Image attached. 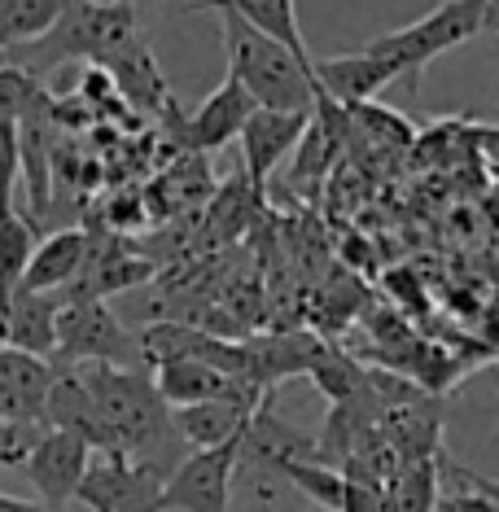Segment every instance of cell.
<instances>
[{"instance_id": "cell-1", "label": "cell", "mask_w": 499, "mask_h": 512, "mask_svg": "<svg viewBox=\"0 0 499 512\" xmlns=\"http://www.w3.org/2000/svg\"><path fill=\"white\" fill-rule=\"evenodd\" d=\"M88 394L97 399V412L106 421L114 451L136 464H149L167 477L189 456L171 407L154 386V372L145 368H114V364H75Z\"/></svg>"}, {"instance_id": "cell-2", "label": "cell", "mask_w": 499, "mask_h": 512, "mask_svg": "<svg viewBox=\"0 0 499 512\" xmlns=\"http://www.w3.org/2000/svg\"><path fill=\"white\" fill-rule=\"evenodd\" d=\"M219 14V31H224V53H228V75L254 97L259 110H316V75L303 66L285 44L254 31L246 18H237L224 5H211Z\"/></svg>"}, {"instance_id": "cell-3", "label": "cell", "mask_w": 499, "mask_h": 512, "mask_svg": "<svg viewBox=\"0 0 499 512\" xmlns=\"http://www.w3.org/2000/svg\"><path fill=\"white\" fill-rule=\"evenodd\" d=\"M136 36H141V27H136V5H127V0H75L40 40L22 44V49H9V66H18V71H27V75H44L62 62L97 66Z\"/></svg>"}, {"instance_id": "cell-4", "label": "cell", "mask_w": 499, "mask_h": 512, "mask_svg": "<svg viewBox=\"0 0 499 512\" xmlns=\"http://www.w3.org/2000/svg\"><path fill=\"white\" fill-rule=\"evenodd\" d=\"M491 5L495 0H443L438 9H429L425 18L408 22L399 31H386L368 44V53L390 57L399 66V75H408V84H421V71L434 57H443L460 44H469L473 36H482L491 27Z\"/></svg>"}, {"instance_id": "cell-5", "label": "cell", "mask_w": 499, "mask_h": 512, "mask_svg": "<svg viewBox=\"0 0 499 512\" xmlns=\"http://www.w3.org/2000/svg\"><path fill=\"white\" fill-rule=\"evenodd\" d=\"M57 355L66 364H114V368H141V337L123 329L106 302L92 298H62L57 311Z\"/></svg>"}, {"instance_id": "cell-6", "label": "cell", "mask_w": 499, "mask_h": 512, "mask_svg": "<svg viewBox=\"0 0 499 512\" xmlns=\"http://www.w3.org/2000/svg\"><path fill=\"white\" fill-rule=\"evenodd\" d=\"M241 438L224 447L189 451L162 482V512H228L232 482H237Z\"/></svg>"}, {"instance_id": "cell-7", "label": "cell", "mask_w": 499, "mask_h": 512, "mask_svg": "<svg viewBox=\"0 0 499 512\" xmlns=\"http://www.w3.org/2000/svg\"><path fill=\"white\" fill-rule=\"evenodd\" d=\"M162 482L149 464H136L127 456H97L88 464L75 499L92 512H162Z\"/></svg>"}, {"instance_id": "cell-8", "label": "cell", "mask_w": 499, "mask_h": 512, "mask_svg": "<svg viewBox=\"0 0 499 512\" xmlns=\"http://www.w3.org/2000/svg\"><path fill=\"white\" fill-rule=\"evenodd\" d=\"M316 110H254L250 123L241 127V162H246V184L254 197H263L272 171L294 154L303 141L307 123Z\"/></svg>"}, {"instance_id": "cell-9", "label": "cell", "mask_w": 499, "mask_h": 512, "mask_svg": "<svg viewBox=\"0 0 499 512\" xmlns=\"http://www.w3.org/2000/svg\"><path fill=\"white\" fill-rule=\"evenodd\" d=\"M88 464H92V447L84 438L66 434V429H44L22 469H27L31 486H36L40 504L49 512H62L75 499Z\"/></svg>"}, {"instance_id": "cell-10", "label": "cell", "mask_w": 499, "mask_h": 512, "mask_svg": "<svg viewBox=\"0 0 499 512\" xmlns=\"http://www.w3.org/2000/svg\"><path fill=\"white\" fill-rule=\"evenodd\" d=\"M259 110L254 106V97L246 88L237 84L232 75H224V84H219L211 97L197 106L189 119H180V149H189V154H211V149H224L228 141H237L241 127L250 123V114Z\"/></svg>"}, {"instance_id": "cell-11", "label": "cell", "mask_w": 499, "mask_h": 512, "mask_svg": "<svg viewBox=\"0 0 499 512\" xmlns=\"http://www.w3.org/2000/svg\"><path fill=\"white\" fill-rule=\"evenodd\" d=\"M263 399H268L263 390H237V394L206 399V403H193V407H171V421H176L189 451L224 447V442H237L241 434H246L250 416L259 412Z\"/></svg>"}, {"instance_id": "cell-12", "label": "cell", "mask_w": 499, "mask_h": 512, "mask_svg": "<svg viewBox=\"0 0 499 512\" xmlns=\"http://www.w3.org/2000/svg\"><path fill=\"white\" fill-rule=\"evenodd\" d=\"M311 75H316V88L333 101V106L359 110V106H368L386 84L399 79V66H394L390 57H377V53L364 49V53L324 57V62L311 66Z\"/></svg>"}, {"instance_id": "cell-13", "label": "cell", "mask_w": 499, "mask_h": 512, "mask_svg": "<svg viewBox=\"0 0 499 512\" xmlns=\"http://www.w3.org/2000/svg\"><path fill=\"white\" fill-rule=\"evenodd\" d=\"M44 429H66V434L84 438L92 451L114 456V438H110L106 421H101L97 399L88 394V386H84V377H79L75 364L57 368V381H53L49 399H44Z\"/></svg>"}, {"instance_id": "cell-14", "label": "cell", "mask_w": 499, "mask_h": 512, "mask_svg": "<svg viewBox=\"0 0 499 512\" xmlns=\"http://www.w3.org/2000/svg\"><path fill=\"white\" fill-rule=\"evenodd\" d=\"M97 66L110 75L114 92H119L132 110H141V114H167L171 110V88L158 71L154 49H149L141 36L127 40L123 49H114L106 62H97Z\"/></svg>"}, {"instance_id": "cell-15", "label": "cell", "mask_w": 499, "mask_h": 512, "mask_svg": "<svg viewBox=\"0 0 499 512\" xmlns=\"http://www.w3.org/2000/svg\"><path fill=\"white\" fill-rule=\"evenodd\" d=\"M57 311H62V298L57 294H27V289H18L5 311V324H0V346L53 359L57 355Z\"/></svg>"}, {"instance_id": "cell-16", "label": "cell", "mask_w": 499, "mask_h": 512, "mask_svg": "<svg viewBox=\"0 0 499 512\" xmlns=\"http://www.w3.org/2000/svg\"><path fill=\"white\" fill-rule=\"evenodd\" d=\"M53 381H57L53 359L14 351V346H0V386H5V399H9L14 421L44 425V399H49Z\"/></svg>"}, {"instance_id": "cell-17", "label": "cell", "mask_w": 499, "mask_h": 512, "mask_svg": "<svg viewBox=\"0 0 499 512\" xmlns=\"http://www.w3.org/2000/svg\"><path fill=\"white\" fill-rule=\"evenodd\" d=\"M88 259V232L84 228H57L49 241H40L36 254L27 263L22 289L27 294H57V289H71V281L84 272Z\"/></svg>"}, {"instance_id": "cell-18", "label": "cell", "mask_w": 499, "mask_h": 512, "mask_svg": "<svg viewBox=\"0 0 499 512\" xmlns=\"http://www.w3.org/2000/svg\"><path fill=\"white\" fill-rule=\"evenodd\" d=\"M149 372H154V386L167 399V407H193V403L224 399V394H237V390H254L246 381L202 364V359H167V364H154Z\"/></svg>"}, {"instance_id": "cell-19", "label": "cell", "mask_w": 499, "mask_h": 512, "mask_svg": "<svg viewBox=\"0 0 499 512\" xmlns=\"http://www.w3.org/2000/svg\"><path fill=\"white\" fill-rule=\"evenodd\" d=\"M211 5L232 9V14L246 18L254 31H263V36H272L276 44H285L303 66H316V57H311L307 40H303V27H298L294 0H193L189 9H211Z\"/></svg>"}, {"instance_id": "cell-20", "label": "cell", "mask_w": 499, "mask_h": 512, "mask_svg": "<svg viewBox=\"0 0 499 512\" xmlns=\"http://www.w3.org/2000/svg\"><path fill=\"white\" fill-rule=\"evenodd\" d=\"M75 0H0V49H22L40 40Z\"/></svg>"}, {"instance_id": "cell-21", "label": "cell", "mask_w": 499, "mask_h": 512, "mask_svg": "<svg viewBox=\"0 0 499 512\" xmlns=\"http://www.w3.org/2000/svg\"><path fill=\"white\" fill-rule=\"evenodd\" d=\"M438 508V460L399 464L381 491V512H434Z\"/></svg>"}, {"instance_id": "cell-22", "label": "cell", "mask_w": 499, "mask_h": 512, "mask_svg": "<svg viewBox=\"0 0 499 512\" xmlns=\"http://www.w3.org/2000/svg\"><path fill=\"white\" fill-rule=\"evenodd\" d=\"M285 477L289 486H298L307 499H316L320 508H329V512H342L346 508V473L342 469H333V464H320V460H285L281 469H276Z\"/></svg>"}, {"instance_id": "cell-23", "label": "cell", "mask_w": 499, "mask_h": 512, "mask_svg": "<svg viewBox=\"0 0 499 512\" xmlns=\"http://www.w3.org/2000/svg\"><path fill=\"white\" fill-rule=\"evenodd\" d=\"M44 425L31 421H0V469H14V464H27L31 447L40 442Z\"/></svg>"}, {"instance_id": "cell-24", "label": "cell", "mask_w": 499, "mask_h": 512, "mask_svg": "<svg viewBox=\"0 0 499 512\" xmlns=\"http://www.w3.org/2000/svg\"><path fill=\"white\" fill-rule=\"evenodd\" d=\"M22 171V145H18V123L0 119V206H14V180Z\"/></svg>"}, {"instance_id": "cell-25", "label": "cell", "mask_w": 499, "mask_h": 512, "mask_svg": "<svg viewBox=\"0 0 499 512\" xmlns=\"http://www.w3.org/2000/svg\"><path fill=\"white\" fill-rule=\"evenodd\" d=\"M434 512H499V504L495 499H486V495H478V491H460V495L443 499Z\"/></svg>"}, {"instance_id": "cell-26", "label": "cell", "mask_w": 499, "mask_h": 512, "mask_svg": "<svg viewBox=\"0 0 499 512\" xmlns=\"http://www.w3.org/2000/svg\"><path fill=\"white\" fill-rule=\"evenodd\" d=\"M0 512H49L40 499H14V495H0Z\"/></svg>"}, {"instance_id": "cell-27", "label": "cell", "mask_w": 499, "mask_h": 512, "mask_svg": "<svg viewBox=\"0 0 499 512\" xmlns=\"http://www.w3.org/2000/svg\"><path fill=\"white\" fill-rule=\"evenodd\" d=\"M491 27H499V5H491Z\"/></svg>"}, {"instance_id": "cell-28", "label": "cell", "mask_w": 499, "mask_h": 512, "mask_svg": "<svg viewBox=\"0 0 499 512\" xmlns=\"http://www.w3.org/2000/svg\"><path fill=\"white\" fill-rule=\"evenodd\" d=\"M127 5H132V0H127Z\"/></svg>"}, {"instance_id": "cell-29", "label": "cell", "mask_w": 499, "mask_h": 512, "mask_svg": "<svg viewBox=\"0 0 499 512\" xmlns=\"http://www.w3.org/2000/svg\"><path fill=\"white\" fill-rule=\"evenodd\" d=\"M495 5H499V0H495Z\"/></svg>"}]
</instances>
